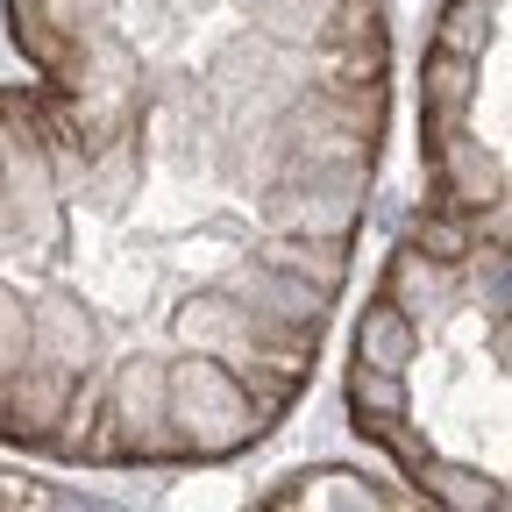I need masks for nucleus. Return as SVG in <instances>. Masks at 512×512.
Returning <instances> with one entry per match:
<instances>
[{
    "mask_svg": "<svg viewBox=\"0 0 512 512\" xmlns=\"http://www.w3.org/2000/svg\"><path fill=\"white\" fill-rule=\"evenodd\" d=\"M413 484H420V498H434V505H463V512H498V505H505L498 477H484V470H470V463H441L434 448L413 463Z\"/></svg>",
    "mask_w": 512,
    "mask_h": 512,
    "instance_id": "nucleus-14",
    "label": "nucleus"
},
{
    "mask_svg": "<svg viewBox=\"0 0 512 512\" xmlns=\"http://www.w3.org/2000/svg\"><path fill=\"white\" fill-rule=\"evenodd\" d=\"M335 8H342V0H249V22H256V36H264V43L313 50Z\"/></svg>",
    "mask_w": 512,
    "mask_h": 512,
    "instance_id": "nucleus-17",
    "label": "nucleus"
},
{
    "mask_svg": "<svg viewBox=\"0 0 512 512\" xmlns=\"http://www.w3.org/2000/svg\"><path fill=\"white\" fill-rule=\"evenodd\" d=\"M448 278H456V271L406 242V249H392V264H384V299L420 320V313H434V299H448Z\"/></svg>",
    "mask_w": 512,
    "mask_h": 512,
    "instance_id": "nucleus-15",
    "label": "nucleus"
},
{
    "mask_svg": "<svg viewBox=\"0 0 512 512\" xmlns=\"http://www.w3.org/2000/svg\"><path fill=\"white\" fill-rule=\"evenodd\" d=\"M420 157H427V178H434V200L448 214H491L505 207V164L470 136V121L463 128H448V136H420Z\"/></svg>",
    "mask_w": 512,
    "mask_h": 512,
    "instance_id": "nucleus-4",
    "label": "nucleus"
},
{
    "mask_svg": "<svg viewBox=\"0 0 512 512\" xmlns=\"http://www.w3.org/2000/svg\"><path fill=\"white\" fill-rule=\"evenodd\" d=\"M100 320H93V306L86 299H72V292H43L36 306H29V356H43V363H57V370H72V377H86V370H100Z\"/></svg>",
    "mask_w": 512,
    "mask_h": 512,
    "instance_id": "nucleus-5",
    "label": "nucleus"
},
{
    "mask_svg": "<svg viewBox=\"0 0 512 512\" xmlns=\"http://www.w3.org/2000/svg\"><path fill=\"white\" fill-rule=\"evenodd\" d=\"M64 399H72V370H57V363H43V356L15 363V370H8V413H0V441L43 448L50 427L64 420Z\"/></svg>",
    "mask_w": 512,
    "mask_h": 512,
    "instance_id": "nucleus-7",
    "label": "nucleus"
},
{
    "mask_svg": "<svg viewBox=\"0 0 512 512\" xmlns=\"http://www.w3.org/2000/svg\"><path fill=\"white\" fill-rule=\"evenodd\" d=\"M0 413H8V377H0Z\"/></svg>",
    "mask_w": 512,
    "mask_h": 512,
    "instance_id": "nucleus-21",
    "label": "nucleus"
},
{
    "mask_svg": "<svg viewBox=\"0 0 512 512\" xmlns=\"http://www.w3.org/2000/svg\"><path fill=\"white\" fill-rule=\"evenodd\" d=\"M15 363H29V299L0 285V377Z\"/></svg>",
    "mask_w": 512,
    "mask_h": 512,
    "instance_id": "nucleus-20",
    "label": "nucleus"
},
{
    "mask_svg": "<svg viewBox=\"0 0 512 512\" xmlns=\"http://www.w3.org/2000/svg\"><path fill=\"white\" fill-rule=\"evenodd\" d=\"M477 107V57H456V50H434L420 57V136H448L463 128Z\"/></svg>",
    "mask_w": 512,
    "mask_h": 512,
    "instance_id": "nucleus-8",
    "label": "nucleus"
},
{
    "mask_svg": "<svg viewBox=\"0 0 512 512\" xmlns=\"http://www.w3.org/2000/svg\"><path fill=\"white\" fill-rule=\"evenodd\" d=\"M370 171H320V178H271L256 185V214L271 235H335L356 242Z\"/></svg>",
    "mask_w": 512,
    "mask_h": 512,
    "instance_id": "nucleus-3",
    "label": "nucleus"
},
{
    "mask_svg": "<svg viewBox=\"0 0 512 512\" xmlns=\"http://www.w3.org/2000/svg\"><path fill=\"white\" fill-rule=\"evenodd\" d=\"M264 505H271V512H299V505L377 512V505H406V498L384 491V484H370V477H356V470H342V463H328V470H299V477H285L278 491H264Z\"/></svg>",
    "mask_w": 512,
    "mask_h": 512,
    "instance_id": "nucleus-9",
    "label": "nucleus"
},
{
    "mask_svg": "<svg viewBox=\"0 0 512 512\" xmlns=\"http://www.w3.org/2000/svg\"><path fill=\"white\" fill-rule=\"evenodd\" d=\"M349 413L356 427L370 420H406L413 392H406V370H377V363H349Z\"/></svg>",
    "mask_w": 512,
    "mask_h": 512,
    "instance_id": "nucleus-18",
    "label": "nucleus"
},
{
    "mask_svg": "<svg viewBox=\"0 0 512 512\" xmlns=\"http://www.w3.org/2000/svg\"><path fill=\"white\" fill-rule=\"evenodd\" d=\"M356 43H384V0H342L313 50H356Z\"/></svg>",
    "mask_w": 512,
    "mask_h": 512,
    "instance_id": "nucleus-19",
    "label": "nucleus"
},
{
    "mask_svg": "<svg viewBox=\"0 0 512 512\" xmlns=\"http://www.w3.org/2000/svg\"><path fill=\"white\" fill-rule=\"evenodd\" d=\"M420 356V320L399 313L392 299H370V313L356 320V363H377V370H413Z\"/></svg>",
    "mask_w": 512,
    "mask_h": 512,
    "instance_id": "nucleus-12",
    "label": "nucleus"
},
{
    "mask_svg": "<svg viewBox=\"0 0 512 512\" xmlns=\"http://www.w3.org/2000/svg\"><path fill=\"white\" fill-rule=\"evenodd\" d=\"M143 192V121L114 128V136L93 150V171H86V200H100L107 214H121L128 200Z\"/></svg>",
    "mask_w": 512,
    "mask_h": 512,
    "instance_id": "nucleus-10",
    "label": "nucleus"
},
{
    "mask_svg": "<svg viewBox=\"0 0 512 512\" xmlns=\"http://www.w3.org/2000/svg\"><path fill=\"white\" fill-rule=\"evenodd\" d=\"M164 420H171V434L185 448V463H228L249 441L271 434L256 420L242 377L207 349H185L178 363H164Z\"/></svg>",
    "mask_w": 512,
    "mask_h": 512,
    "instance_id": "nucleus-1",
    "label": "nucleus"
},
{
    "mask_svg": "<svg viewBox=\"0 0 512 512\" xmlns=\"http://www.w3.org/2000/svg\"><path fill=\"white\" fill-rule=\"evenodd\" d=\"M505 22V0H441L434 15V50H456V57H484L498 43Z\"/></svg>",
    "mask_w": 512,
    "mask_h": 512,
    "instance_id": "nucleus-16",
    "label": "nucleus"
},
{
    "mask_svg": "<svg viewBox=\"0 0 512 512\" xmlns=\"http://www.w3.org/2000/svg\"><path fill=\"white\" fill-rule=\"evenodd\" d=\"M8 29H15V50L29 57V72L43 86H57L79 50L86 15H79V0H8Z\"/></svg>",
    "mask_w": 512,
    "mask_h": 512,
    "instance_id": "nucleus-6",
    "label": "nucleus"
},
{
    "mask_svg": "<svg viewBox=\"0 0 512 512\" xmlns=\"http://www.w3.org/2000/svg\"><path fill=\"white\" fill-rule=\"evenodd\" d=\"M171 335H178V349H207V356H221L235 335H242V306L221 292V285H200L178 313H171Z\"/></svg>",
    "mask_w": 512,
    "mask_h": 512,
    "instance_id": "nucleus-13",
    "label": "nucleus"
},
{
    "mask_svg": "<svg viewBox=\"0 0 512 512\" xmlns=\"http://www.w3.org/2000/svg\"><path fill=\"white\" fill-rule=\"evenodd\" d=\"M256 256L278 264V271H292V278H306V285H320L328 299L349 285V242H335V235H271Z\"/></svg>",
    "mask_w": 512,
    "mask_h": 512,
    "instance_id": "nucleus-11",
    "label": "nucleus"
},
{
    "mask_svg": "<svg viewBox=\"0 0 512 512\" xmlns=\"http://www.w3.org/2000/svg\"><path fill=\"white\" fill-rule=\"evenodd\" d=\"M0 235L8 242H64V192L43 150L36 93H0Z\"/></svg>",
    "mask_w": 512,
    "mask_h": 512,
    "instance_id": "nucleus-2",
    "label": "nucleus"
}]
</instances>
